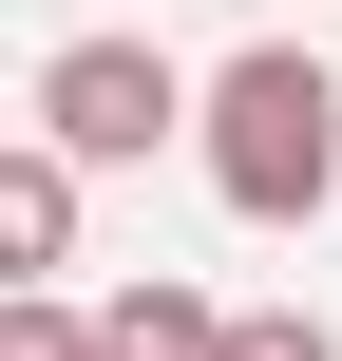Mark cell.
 Returning a JSON list of instances; mask_svg holds the SVG:
<instances>
[{
	"label": "cell",
	"instance_id": "6da1fadb",
	"mask_svg": "<svg viewBox=\"0 0 342 361\" xmlns=\"http://www.w3.org/2000/svg\"><path fill=\"white\" fill-rule=\"evenodd\" d=\"M209 190L248 209V228H305L342 190V76L305 38H267V57H228L209 76Z\"/></svg>",
	"mask_w": 342,
	"mask_h": 361
},
{
	"label": "cell",
	"instance_id": "7a4b0ae2",
	"mask_svg": "<svg viewBox=\"0 0 342 361\" xmlns=\"http://www.w3.org/2000/svg\"><path fill=\"white\" fill-rule=\"evenodd\" d=\"M171 114H190V76H171L152 38H57V57H38V133H57L76 171H133Z\"/></svg>",
	"mask_w": 342,
	"mask_h": 361
},
{
	"label": "cell",
	"instance_id": "3957f363",
	"mask_svg": "<svg viewBox=\"0 0 342 361\" xmlns=\"http://www.w3.org/2000/svg\"><path fill=\"white\" fill-rule=\"evenodd\" d=\"M0 267H19V286H57V267H76V152H57V133H38V152H0Z\"/></svg>",
	"mask_w": 342,
	"mask_h": 361
},
{
	"label": "cell",
	"instance_id": "277c9868",
	"mask_svg": "<svg viewBox=\"0 0 342 361\" xmlns=\"http://www.w3.org/2000/svg\"><path fill=\"white\" fill-rule=\"evenodd\" d=\"M95 324H114V361H228V305H190V286H114Z\"/></svg>",
	"mask_w": 342,
	"mask_h": 361
},
{
	"label": "cell",
	"instance_id": "5b68a950",
	"mask_svg": "<svg viewBox=\"0 0 342 361\" xmlns=\"http://www.w3.org/2000/svg\"><path fill=\"white\" fill-rule=\"evenodd\" d=\"M0 361H114V324H76L57 286H19V305H0Z\"/></svg>",
	"mask_w": 342,
	"mask_h": 361
},
{
	"label": "cell",
	"instance_id": "8992f818",
	"mask_svg": "<svg viewBox=\"0 0 342 361\" xmlns=\"http://www.w3.org/2000/svg\"><path fill=\"white\" fill-rule=\"evenodd\" d=\"M228 361H342V343L305 324V305H228Z\"/></svg>",
	"mask_w": 342,
	"mask_h": 361
}]
</instances>
